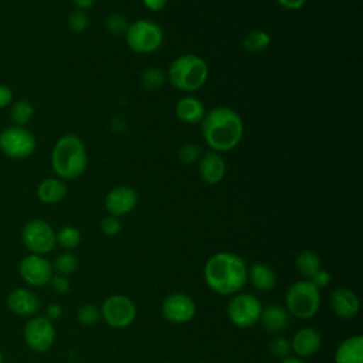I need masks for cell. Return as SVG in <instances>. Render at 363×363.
I'll list each match as a JSON object with an SVG mask.
<instances>
[{"instance_id":"cell-33","label":"cell","mask_w":363,"mask_h":363,"mask_svg":"<svg viewBox=\"0 0 363 363\" xmlns=\"http://www.w3.org/2000/svg\"><path fill=\"white\" fill-rule=\"evenodd\" d=\"M68 26L74 33H84L89 26L88 14L84 10L75 9L68 14Z\"/></svg>"},{"instance_id":"cell-8","label":"cell","mask_w":363,"mask_h":363,"mask_svg":"<svg viewBox=\"0 0 363 363\" xmlns=\"http://www.w3.org/2000/svg\"><path fill=\"white\" fill-rule=\"evenodd\" d=\"M99 311L101 318L113 329H125L130 326L138 313L135 302L129 296L121 294L108 296Z\"/></svg>"},{"instance_id":"cell-12","label":"cell","mask_w":363,"mask_h":363,"mask_svg":"<svg viewBox=\"0 0 363 363\" xmlns=\"http://www.w3.org/2000/svg\"><path fill=\"white\" fill-rule=\"evenodd\" d=\"M162 315L163 318L176 325L187 323L193 320L196 316V303L193 298H190L187 294L183 292H172L164 296L162 301Z\"/></svg>"},{"instance_id":"cell-10","label":"cell","mask_w":363,"mask_h":363,"mask_svg":"<svg viewBox=\"0 0 363 363\" xmlns=\"http://www.w3.org/2000/svg\"><path fill=\"white\" fill-rule=\"evenodd\" d=\"M21 240L31 254L38 255H44L52 251L57 244L54 228L41 218L31 220L23 227Z\"/></svg>"},{"instance_id":"cell-44","label":"cell","mask_w":363,"mask_h":363,"mask_svg":"<svg viewBox=\"0 0 363 363\" xmlns=\"http://www.w3.org/2000/svg\"><path fill=\"white\" fill-rule=\"evenodd\" d=\"M0 363H3V353H1V350H0Z\"/></svg>"},{"instance_id":"cell-42","label":"cell","mask_w":363,"mask_h":363,"mask_svg":"<svg viewBox=\"0 0 363 363\" xmlns=\"http://www.w3.org/2000/svg\"><path fill=\"white\" fill-rule=\"evenodd\" d=\"M95 1L96 0H72V3H74V6L78 9V10H88V9H91L94 4H95Z\"/></svg>"},{"instance_id":"cell-32","label":"cell","mask_w":363,"mask_h":363,"mask_svg":"<svg viewBox=\"0 0 363 363\" xmlns=\"http://www.w3.org/2000/svg\"><path fill=\"white\" fill-rule=\"evenodd\" d=\"M201 155H203V152H201L200 145H197V143H186V145H183L179 149L177 159L183 164L189 166V164H193L194 162H197L201 157Z\"/></svg>"},{"instance_id":"cell-27","label":"cell","mask_w":363,"mask_h":363,"mask_svg":"<svg viewBox=\"0 0 363 363\" xmlns=\"http://www.w3.org/2000/svg\"><path fill=\"white\" fill-rule=\"evenodd\" d=\"M81 240H82L81 231L72 225H64L55 233V242L65 250L77 248Z\"/></svg>"},{"instance_id":"cell-43","label":"cell","mask_w":363,"mask_h":363,"mask_svg":"<svg viewBox=\"0 0 363 363\" xmlns=\"http://www.w3.org/2000/svg\"><path fill=\"white\" fill-rule=\"evenodd\" d=\"M279 363H305V362H303L302 359H299V357L288 356V357H285V359H281Z\"/></svg>"},{"instance_id":"cell-4","label":"cell","mask_w":363,"mask_h":363,"mask_svg":"<svg viewBox=\"0 0 363 363\" xmlns=\"http://www.w3.org/2000/svg\"><path fill=\"white\" fill-rule=\"evenodd\" d=\"M208 78L207 62L196 54H183L170 62L167 69L169 82L179 91L194 92L200 89Z\"/></svg>"},{"instance_id":"cell-35","label":"cell","mask_w":363,"mask_h":363,"mask_svg":"<svg viewBox=\"0 0 363 363\" xmlns=\"http://www.w3.org/2000/svg\"><path fill=\"white\" fill-rule=\"evenodd\" d=\"M101 230H102V233H104L105 235L113 237V235H116V234L121 233V230H122V223H121L119 217H115V216L108 214V216L104 217L102 221H101Z\"/></svg>"},{"instance_id":"cell-20","label":"cell","mask_w":363,"mask_h":363,"mask_svg":"<svg viewBox=\"0 0 363 363\" xmlns=\"http://www.w3.org/2000/svg\"><path fill=\"white\" fill-rule=\"evenodd\" d=\"M206 106L204 104L194 98V96H183L182 99L177 101L174 106V113L179 121L193 125V123H200L201 119L206 115Z\"/></svg>"},{"instance_id":"cell-2","label":"cell","mask_w":363,"mask_h":363,"mask_svg":"<svg viewBox=\"0 0 363 363\" xmlns=\"http://www.w3.org/2000/svg\"><path fill=\"white\" fill-rule=\"evenodd\" d=\"M204 281L218 295H234L248 282V267L240 255L220 251L206 261Z\"/></svg>"},{"instance_id":"cell-13","label":"cell","mask_w":363,"mask_h":363,"mask_svg":"<svg viewBox=\"0 0 363 363\" xmlns=\"http://www.w3.org/2000/svg\"><path fill=\"white\" fill-rule=\"evenodd\" d=\"M18 272L21 279L31 286H45L54 275L51 262L38 254H28L21 258Z\"/></svg>"},{"instance_id":"cell-3","label":"cell","mask_w":363,"mask_h":363,"mask_svg":"<svg viewBox=\"0 0 363 363\" xmlns=\"http://www.w3.org/2000/svg\"><path fill=\"white\" fill-rule=\"evenodd\" d=\"M88 166V155L82 140L72 133L62 135L51 152V167L62 180L79 177Z\"/></svg>"},{"instance_id":"cell-23","label":"cell","mask_w":363,"mask_h":363,"mask_svg":"<svg viewBox=\"0 0 363 363\" xmlns=\"http://www.w3.org/2000/svg\"><path fill=\"white\" fill-rule=\"evenodd\" d=\"M248 281L258 291H269L277 284V274L269 265L254 262L248 267Z\"/></svg>"},{"instance_id":"cell-18","label":"cell","mask_w":363,"mask_h":363,"mask_svg":"<svg viewBox=\"0 0 363 363\" xmlns=\"http://www.w3.org/2000/svg\"><path fill=\"white\" fill-rule=\"evenodd\" d=\"M9 309L20 316H31L38 312L41 306L40 298L30 289L16 288L13 289L6 299Z\"/></svg>"},{"instance_id":"cell-24","label":"cell","mask_w":363,"mask_h":363,"mask_svg":"<svg viewBox=\"0 0 363 363\" xmlns=\"http://www.w3.org/2000/svg\"><path fill=\"white\" fill-rule=\"evenodd\" d=\"M295 267L303 279H311L320 268V257L312 250H302L295 259Z\"/></svg>"},{"instance_id":"cell-11","label":"cell","mask_w":363,"mask_h":363,"mask_svg":"<svg viewBox=\"0 0 363 363\" xmlns=\"http://www.w3.org/2000/svg\"><path fill=\"white\" fill-rule=\"evenodd\" d=\"M23 337L31 350L37 353L47 352L55 340V328L52 320L47 316H34L28 319L23 330Z\"/></svg>"},{"instance_id":"cell-38","label":"cell","mask_w":363,"mask_h":363,"mask_svg":"<svg viewBox=\"0 0 363 363\" xmlns=\"http://www.w3.org/2000/svg\"><path fill=\"white\" fill-rule=\"evenodd\" d=\"M13 101V91L10 86L0 84V108H6Z\"/></svg>"},{"instance_id":"cell-1","label":"cell","mask_w":363,"mask_h":363,"mask_svg":"<svg viewBox=\"0 0 363 363\" xmlns=\"http://www.w3.org/2000/svg\"><path fill=\"white\" fill-rule=\"evenodd\" d=\"M200 125L204 142L217 153L235 149L244 135L241 116L228 106H216L207 111Z\"/></svg>"},{"instance_id":"cell-37","label":"cell","mask_w":363,"mask_h":363,"mask_svg":"<svg viewBox=\"0 0 363 363\" xmlns=\"http://www.w3.org/2000/svg\"><path fill=\"white\" fill-rule=\"evenodd\" d=\"M309 281H311L318 289H320V288H325V286L330 282V274H329L326 269L320 268Z\"/></svg>"},{"instance_id":"cell-14","label":"cell","mask_w":363,"mask_h":363,"mask_svg":"<svg viewBox=\"0 0 363 363\" xmlns=\"http://www.w3.org/2000/svg\"><path fill=\"white\" fill-rule=\"evenodd\" d=\"M104 204L111 216L121 217L129 214L138 204V191L130 186H116L108 191Z\"/></svg>"},{"instance_id":"cell-9","label":"cell","mask_w":363,"mask_h":363,"mask_svg":"<svg viewBox=\"0 0 363 363\" xmlns=\"http://www.w3.org/2000/svg\"><path fill=\"white\" fill-rule=\"evenodd\" d=\"M35 136L24 126H9L0 132V150L7 157L24 159L34 153Z\"/></svg>"},{"instance_id":"cell-15","label":"cell","mask_w":363,"mask_h":363,"mask_svg":"<svg viewBox=\"0 0 363 363\" xmlns=\"http://www.w3.org/2000/svg\"><path fill=\"white\" fill-rule=\"evenodd\" d=\"M291 352L295 353V357L305 359L313 356L322 345V336L318 329L312 326L299 328L289 340Z\"/></svg>"},{"instance_id":"cell-26","label":"cell","mask_w":363,"mask_h":363,"mask_svg":"<svg viewBox=\"0 0 363 363\" xmlns=\"http://www.w3.org/2000/svg\"><path fill=\"white\" fill-rule=\"evenodd\" d=\"M33 115H34V106L27 99H18L11 105L10 116L13 123L17 126L27 125L31 121Z\"/></svg>"},{"instance_id":"cell-19","label":"cell","mask_w":363,"mask_h":363,"mask_svg":"<svg viewBox=\"0 0 363 363\" xmlns=\"http://www.w3.org/2000/svg\"><path fill=\"white\" fill-rule=\"evenodd\" d=\"M333 359L335 363H363V336L353 335L342 340Z\"/></svg>"},{"instance_id":"cell-5","label":"cell","mask_w":363,"mask_h":363,"mask_svg":"<svg viewBox=\"0 0 363 363\" xmlns=\"http://www.w3.org/2000/svg\"><path fill=\"white\" fill-rule=\"evenodd\" d=\"M320 308V289L309 279L291 284L285 294V309L289 316L301 320L313 318Z\"/></svg>"},{"instance_id":"cell-29","label":"cell","mask_w":363,"mask_h":363,"mask_svg":"<svg viewBox=\"0 0 363 363\" xmlns=\"http://www.w3.org/2000/svg\"><path fill=\"white\" fill-rule=\"evenodd\" d=\"M166 74L157 67H149L140 74V85L146 91H157L163 86Z\"/></svg>"},{"instance_id":"cell-7","label":"cell","mask_w":363,"mask_h":363,"mask_svg":"<svg viewBox=\"0 0 363 363\" xmlns=\"http://www.w3.org/2000/svg\"><path fill=\"white\" fill-rule=\"evenodd\" d=\"M261 302L257 296L250 294H234L227 305V316L230 322L238 329L252 328L259 322Z\"/></svg>"},{"instance_id":"cell-6","label":"cell","mask_w":363,"mask_h":363,"mask_svg":"<svg viewBox=\"0 0 363 363\" xmlns=\"http://www.w3.org/2000/svg\"><path fill=\"white\" fill-rule=\"evenodd\" d=\"M128 47L138 54H152L163 43L162 27L147 18H139L128 26L125 33Z\"/></svg>"},{"instance_id":"cell-30","label":"cell","mask_w":363,"mask_h":363,"mask_svg":"<svg viewBox=\"0 0 363 363\" xmlns=\"http://www.w3.org/2000/svg\"><path fill=\"white\" fill-rule=\"evenodd\" d=\"M77 319L85 326H92L101 319V311L94 303H84L77 311Z\"/></svg>"},{"instance_id":"cell-28","label":"cell","mask_w":363,"mask_h":363,"mask_svg":"<svg viewBox=\"0 0 363 363\" xmlns=\"http://www.w3.org/2000/svg\"><path fill=\"white\" fill-rule=\"evenodd\" d=\"M51 265H52V271L57 272V275L69 277L78 269L79 262H78V258L72 252L67 251V252L60 254Z\"/></svg>"},{"instance_id":"cell-21","label":"cell","mask_w":363,"mask_h":363,"mask_svg":"<svg viewBox=\"0 0 363 363\" xmlns=\"http://www.w3.org/2000/svg\"><path fill=\"white\" fill-rule=\"evenodd\" d=\"M259 322L268 333H279L289 325V313L281 305H267L261 311Z\"/></svg>"},{"instance_id":"cell-40","label":"cell","mask_w":363,"mask_h":363,"mask_svg":"<svg viewBox=\"0 0 363 363\" xmlns=\"http://www.w3.org/2000/svg\"><path fill=\"white\" fill-rule=\"evenodd\" d=\"M277 3L286 10H299L305 6L306 0H277Z\"/></svg>"},{"instance_id":"cell-16","label":"cell","mask_w":363,"mask_h":363,"mask_svg":"<svg viewBox=\"0 0 363 363\" xmlns=\"http://www.w3.org/2000/svg\"><path fill=\"white\" fill-rule=\"evenodd\" d=\"M330 308L340 319H353L360 311V301L357 295L345 286L335 288L329 296Z\"/></svg>"},{"instance_id":"cell-34","label":"cell","mask_w":363,"mask_h":363,"mask_svg":"<svg viewBox=\"0 0 363 363\" xmlns=\"http://www.w3.org/2000/svg\"><path fill=\"white\" fill-rule=\"evenodd\" d=\"M269 352L275 356V357H279V359H285L289 356L291 353V343L288 339L285 337H275L271 340L269 343Z\"/></svg>"},{"instance_id":"cell-22","label":"cell","mask_w":363,"mask_h":363,"mask_svg":"<svg viewBox=\"0 0 363 363\" xmlns=\"http://www.w3.org/2000/svg\"><path fill=\"white\" fill-rule=\"evenodd\" d=\"M67 196V184L60 177L44 179L37 186V197L44 204H57Z\"/></svg>"},{"instance_id":"cell-31","label":"cell","mask_w":363,"mask_h":363,"mask_svg":"<svg viewBox=\"0 0 363 363\" xmlns=\"http://www.w3.org/2000/svg\"><path fill=\"white\" fill-rule=\"evenodd\" d=\"M129 23L119 13H112L105 20V28L112 35H125Z\"/></svg>"},{"instance_id":"cell-41","label":"cell","mask_w":363,"mask_h":363,"mask_svg":"<svg viewBox=\"0 0 363 363\" xmlns=\"http://www.w3.org/2000/svg\"><path fill=\"white\" fill-rule=\"evenodd\" d=\"M62 315V309L60 306V303H50L45 309V316L50 319V320H55V319H60V316Z\"/></svg>"},{"instance_id":"cell-39","label":"cell","mask_w":363,"mask_h":363,"mask_svg":"<svg viewBox=\"0 0 363 363\" xmlns=\"http://www.w3.org/2000/svg\"><path fill=\"white\" fill-rule=\"evenodd\" d=\"M142 1L147 10L157 13V11H162L167 6L169 0H142Z\"/></svg>"},{"instance_id":"cell-17","label":"cell","mask_w":363,"mask_h":363,"mask_svg":"<svg viewBox=\"0 0 363 363\" xmlns=\"http://www.w3.org/2000/svg\"><path fill=\"white\" fill-rule=\"evenodd\" d=\"M227 173V163L217 152H206L199 159V174L207 184L220 183Z\"/></svg>"},{"instance_id":"cell-36","label":"cell","mask_w":363,"mask_h":363,"mask_svg":"<svg viewBox=\"0 0 363 363\" xmlns=\"http://www.w3.org/2000/svg\"><path fill=\"white\" fill-rule=\"evenodd\" d=\"M50 285L54 292L61 294V295H64L69 291V281L67 277H62V275H52Z\"/></svg>"},{"instance_id":"cell-25","label":"cell","mask_w":363,"mask_h":363,"mask_svg":"<svg viewBox=\"0 0 363 363\" xmlns=\"http://www.w3.org/2000/svg\"><path fill=\"white\" fill-rule=\"evenodd\" d=\"M271 44V35L259 28L248 31L242 38V48L251 54H259L265 51Z\"/></svg>"}]
</instances>
